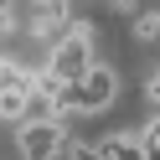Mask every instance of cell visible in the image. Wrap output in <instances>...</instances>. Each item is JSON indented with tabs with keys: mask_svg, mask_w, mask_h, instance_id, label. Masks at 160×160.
Returning <instances> with one entry per match:
<instances>
[{
	"mask_svg": "<svg viewBox=\"0 0 160 160\" xmlns=\"http://www.w3.org/2000/svg\"><path fill=\"white\" fill-rule=\"evenodd\" d=\"M62 139H67L62 119H21V124H16V150H21V160H57L62 155Z\"/></svg>",
	"mask_w": 160,
	"mask_h": 160,
	"instance_id": "2",
	"label": "cell"
},
{
	"mask_svg": "<svg viewBox=\"0 0 160 160\" xmlns=\"http://www.w3.org/2000/svg\"><path fill=\"white\" fill-rule=\"evenodd\" d=\"M93 62H98V57H93V21H78V16H72V21H67V36L47 52L42 67L57 78V83H78Z\"/></svg>",
	"mask_w": 160,
	"mask_h": 160,
	"instance_id": "1",
	"label": "cell"
},
{
	"mask_svg": "<svg viewBox=\"0 0 160 160\" xmlns=\"http://www.w3.org/2000/svg\"><path fill=\"white\" fill-rule=\"evenodd\" d=\"M31 11H57V16H72V0H31Z\"/></svg>",
	"mask_w": 160,
	"mask_h": 160,
	"instance_id": "7",
	"label": "cell"
},
{
	"mask_svg": "<svg viewBox=\"0 0 160 160\" xmlns=\"http://www.w3.org/2000/svg\"><path fill=\"white\" fill-rule=\"evenodd\" d=\"M26 88H31V67L16 62V57H0V119H5V124H21Z\"/></svg>",
	"mask_w": 160,
	"mask_h": 160,
	"instance_id": "3",
	"label": "cell"
},
{
	"mask_svg": "<svg viewBox=\"0 0 160 160\" xmlns=\"http://www.w3.org/2000/svg\"><path fill=\"white\" fill-rule=\"evenodd\" d=\"M145 98H150V103H160V67L150 72V83H145Z\"/></svg>",
	"mask_w": 160,
	"mask_h": 160,
	"instance_id": "8",
	"label": "cell"
},
{
	"mask_svg": "<svg viewBox=\"0 0 160 160\" xmlns=\"http://www.w3.org/2000/svg\"><path fill=\"white\" fill-rule=\"evenodd\" d=\"M129 31H134V42H160V5H139Z\"/></svg>",
	"mask_w": 160,
	"mask_h": 160,
	"instance_id": "5",
	"label": "cell"
},
{
	"mask_svg": "<svg viewBox=\"0 0 160 160\" xmlns=\"http://www.w3.org/2000/svg\"><path fill=\"white\" fill-rule=\"evenodd\" d=\"M11 31H16V16H11V11H0V42H5Z\"/></svg>",
	"mask_w": 160,
	"mask_h": 160,
	"instance_id": "9",
	"label": "cell"
},
{
	"mask_svg": "<svg viewBox=\"0 0 160 160\" xmlns=\"http://www.w3.org/2000/svg\"><path fill=\"white\" fill-rule=\"evenodd\" d=\"M139 5H155V0H139Z\"/></svg>",
	"mask_w": 160,
	"mask_h": 160,
	"instance_id": "10",
	"label": "cell"
},
{
	"mask_svg": "<svg viewBox=\"0 0 160 160\" xmlns=\"http://www.w3.org/2000/svg\"><path fill=\"white\" fill-rule=\"evenodd\" d=\"M67 21H72V16H57V11H31V21H26V31H31L36 42L57 47V42L67 36Z\"/></svg>",
	"mask_w": 160,
	"mask_h": 160,
	"instance_id": "4",
	"label": "cell"
},
{
	"mask_svg": "<svg viewBox=\"0 0 160 160\" xmlns=\"http://www.w3.org/2000/svg\"><path fill=\"white\" fill-rule=\"evenodd\" d=\"M62 150H67L72 160H103V150H98L93 139H83V134H67V139H62Z\"/></svg>",
	"mask_w": 160,
	"mask_h": 160,
	"instance_id": "6",
	"label": "cell"
}]
</instances>
